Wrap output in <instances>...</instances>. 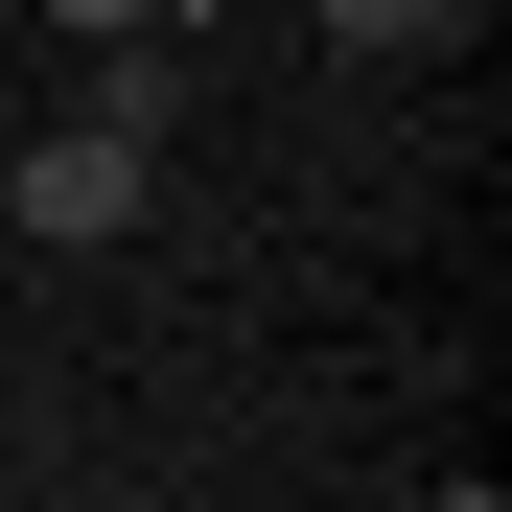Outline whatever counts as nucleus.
<instances>
[{
    "label": "nucleus",
    "instance_id": "2",
    "mask_svg": "<svg viewBox=\"0 0 512 512\" xmlns=\"http://www.w3.org/2000/svg\"><path fill=\"white\" fill-rule=\"evenodd\" d=\"M326 47H373V70H443V47H489V0H303Z\"/></svg>",
    "mask_w": 512,
    "mask_h": 512
},
{
    "label": "nucleus",
    "instance_id": "3",
    "mask_svg": "<svg viewBox=\"0 0 512 512\" xmlns=\"http://www.w3.org/2000/svg\"><path fill=\"white\" fill-rule=\"evenodd\" d=\"M47 24H70V47H117V24H210V0H47Z\"/></svg>",
    "mask_w": 512,
    "mask_h": 512
},
{
    "label": "nucleus",
    "instance_id": "1",
    "mask_svg": "<svg viewBox=\"0 0 512 512\" xmlns=\"http://www.w3.org/2000/svg\"><path fill=\"white\" fill-rule=\"evenodd\" d=\"M0 210H24L47 256H117V233L163 210V140H117V117H47L24 163H0Z\"/></svg>",
    "mask_w": 512,
    "mask_h": 512
}]
</instances>
